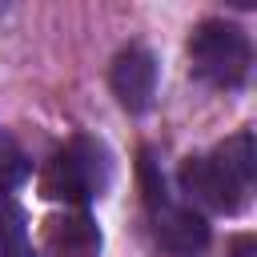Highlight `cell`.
<instances>
[{"mask_svg": "<svg viewBox=\"0 0 257 257\" xmlns=\"http://www.w3.org/2000/svg\"><path fill=\"white\" fill-rule=\"evenodd\" d=\"M253 137L237 133L225 145H217L213 153L189 157L181 165V185L189 193V201L213 209V213H237L249 205L253 193Z\"/></svg>", "mask_w": 257, "mask_h": 257, "instance_id": "obj_1", "label": "cell"}, {"mask_svg": "<svg viewBox=\"0 0 257 257\" xmlns=\"http://www.w3.org/2000/svg\"><path fill=\"white\" fill-rule=\"evenodd\" d=\"M112 181V161L108 149L96 137H72L64 149L52 153V161L44 165L40 177V193L48 201H64V205H88L96 201Z\"/></svg>", "mask_w": 257, "mask_h": 257, "instance_id": "obj_2", "label": "cell"}, {"mask_svg": "<svg viewBox=\"0 0 257 257\" xmlns=\"http://www.w3.org/2000/svg\"><path fill=\"white\" fill-rule=\"evenodd\" d=\"M189 64L205 84L237 88V84H245L249 64H253L249 36L229 20H205L189 36Z\"/></svg>", "mask_w": 257, "mask_h": 257, "instance_id": "obj_3", "label": "cell"}, {"mask_svg": "<svg viewBox=\"0 0 257 257\" xmlns=\"http://www.w3.org/2000/svg\"><path fill=\"white\" fill-rule=\"evenodd\" d=\"M145 201H149V213H153V233H157V245L173 257H197L205 245H209V225L205 217L193 209V205H181V201H169L165 197V181L153 173V165L145 161Z\"/></svg>", "mask_w": 257, "mask_h": 257, "instance_id": "obj_4", "label": "cell"}, {"mask_svg": "<svg viewBox=\"0 0 257 257\" xmlns=\"http://www.w3.org/2000/svg\"><path fill=\"white\" fill-rule=\"evenodd\" d=\"M108 80H112L116 100H120L128 112H145V108L153 104V96H157V60H153V52L141 48V44L124 48V52L112 60Z\"/></svg>", "mask_w": 257, "mask_h": 257, "instance_id": "obj_5", "label": "cell"}, {"mask_svg": "<svg viewBox=\"0 0 257 257\" xmlns=\"http://www.w3.org/2000/svg\"><path fill=\"white\" fill-rule=\"evenodd\" d=\"M44 237H48V253L52 257H96L100 253V233L84 213L52 217Z\"/></svg>", "mask_w": 257, "mask_h": 257, "instance_id": "obj_6", "label": "cell"}, {"mask_svg": "<svg viewBox=\"0 0 257 257\" xmlns=\"http://www.w3.org/2000/svg\"><path fill=\"white\" fill-rule=\"evenodd\" d=\"M0 257H32L28 221L12 197H0Z\"/></svg>", "mask_w": 257, "mask_h": 257, "instance_id": "obj_7", "label": "cell"}, {"mask_svg": "<svg viewBox=\"0 0 257 257\" xmlns=\"http://www.w3.org/2000/svg\"><path fill=\"white\" fill-rule=\"evenodd\" d=\"M24 177H28V157H24V149L0 128V197H8Z\"/></svg>", "mask_w": 257, "mask_h": 257, "instance_id": "obj_8", "label": "cell"}, {"mask_svg": "<svg viewBox=\"0 0 257 257\" xmlns=\"http://www.w3.org/2000/svg\"><path fill=\"white\" fill-rule=\"evenodd\" d=\"M233 257H253V237H249V233L233 241Z\"/></svg>", "mask_w": 257, "mask_h": 257, "instance_id": "obj_9", "label": "cell"}]
</instances>
